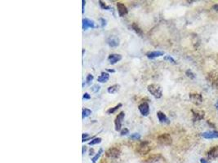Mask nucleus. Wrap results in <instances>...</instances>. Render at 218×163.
Segmentation results:
<instances>
[{
    "mask_svg": "<svg viewBox=\"0 0 218 163\" xmlns=\"http://www.w3.org/2000/svg\"><path fill=\"white\" fill-rule=\"evenodd\" d=\"M147 89L150 95H152L155 99H160L163 96L162 88L158 84H150L148 86Z\"/></svg>",
    "mask_w": 218,
    "mask_h": 163,
    "instance_id": "1",
    "label": "nucleus"
},
{
    "mask_svg": "<svg viewBox=\"0 0 218 163\" xmlns=\"http://www.w3.org/2000/svg\"><path fill=\"white\" fill-rule=\"evenodd\" d=\"M157 142L163 146H169L172 143V136L168 133H163L158 136Z\"/></svg>",
    "mask_w": 218,
    "mask_h": 163,
    "instance_id": "2",
    "label": "nucleus"
},
{
    "mask_svg": "<svg viewBox=\"0 0 218 163\" xmlns=\"http://www.w3.org/2000/svg\"><path fill=\"white\" fill-rule=\"evenodd\" d=\"M150 151V146L148 141H142L138 144V146L136 148V152L140 155H146L149 154Z\"/></svg>",
    "mask_w": 218,
    "mask_h": 163,
    "instance_id": "3",
    "label": "nucleus"
},
{
    "mask_svg": "<svg viewBox=\"0 0 218 163\" xmlns=\"http://www.w3.org/2000/svg\"><path fill=\"white\" fill-rule=\"evenodd\" d=\"M207 79L208 81V83L211 84L214 87H218V73L216 71H211L209 72L208 76H207Z\"/></svg>",
    "mask_w": 218,
    "mask_h": 163,
    "instance_id": "4",
    "label": "nucleus"
},
{
    "mask_svg": "<svg viewBox=\"0 0 218 163\" xmlns=\"http://www.w3.org/2000/svg\"><path fill=\"white\" fill-rule=\"evenodd\" d=\"M120 155H121V151L119 148H116V147H113V148L107 149L106 152H105V156L109 158L116 159Z\"/></svg>",
    "mask_w": 218,
    "mask_h": 163,
    "instance_id": "5",
    "label": "nucleus"
},
{
    "mask_svg": "<svg viewBox=\"0 0 218 163\" xmlns=\"http://www.w3.org/2000/svg\"><path fill=\"white\" fill-rule=\"evenodd\" d=\"M125 117V113L120 112L119 114L117 115L114 120V125H115V131L116 132H121L122 130V124Z\"/></svg>",
    "mask_w": 218,
    "mask_h": 163,
    "instance_id": "6",
    "label": "nucleus"
},
{
    "mask_svg": "<svg viewBox=\"0 0 218 163\" xmlns=\"http://www.w3.org/2000/svg\"><path fill=\"white\" fill-rule=\"evenodd\" d=\"M189 100L194 105H200L203 103V96L199 93H190L189 95Z\"/></svg>",
    "mask_w": 218,
    "mask_h": 163,
    "instance_id": "7",
    "label": "nucleus"
},
{
    "mask_svg": "<svg viewBox=\"0 0 218 163\" xmlns=\"http://www.w3.org/2000/svg\"><path fill=\"white\" fill-rule=\"evenodd\" d=\"M192 114H193V121L194 122H199L204 118L205 113L203 110H191Z\"/></svg>",
    "mask_w": 218,
    "mask_h": 163,
    "instance_id": "8",
    "label": "nucleus"
},
{
    "mask_svg": "<svg viewBox=\"0 0 218 163\" xmlns=\"http://www.w3.org/2000/svg\"><path fill=\"white\" fill-rule=\"evenodd\" d=\"M138 110L142 116L146 117L150 114V105L146 102L141 103V105H138Z\"/></svg>",
    "mask_w": 218,
    "mask_h": 163,
    "instance_id": "9",
    "label": "nucleus"
},
{
    "mask_svg": "<svg viewBox=\"0 0 218 163\" xmlns=\"http://www.w3.org/2000/svg\"><path fill=\"white\" fill-rule=\"evenodd\" d=\"M117 10H118L119 16L121 17L126 16L128 13V10L127 7L121 2H117Z\"/></svg>",
    "mask_w": 218,
    "mask_h": 163,
    "instance_id": "10",
    "label": "nucleus"
},
{
    "mask_svg": "<svg viewBox=\"0 0 218 163\" xmlns=\"http://www.w3.org/2000/svg\"><path fill=\"white\" fill-rule=\"evenodd\" d=\"M82 27L83 30H87L88 28L94 29L96 25H95V23L92 21V20L88 19V18H84L82 20Z\"/></svg>",
    "mask_w": 218,
    "mask_h": 163,
    "instance_id": "11",
    "label": "nucleus"
},
{
    "mask_svg": "<svg viewBox=\"0 0 218 163\" xmlns=\"http://www.w3.org/2000/svg\"><path fill=\"white\" fill-rule=\"evenodd\" d=\"M202 136L204 139H218V131H209L205 132L202 134Z\"/></svg>",
    "mask_w": 218,
    "mask_h": 163,
    "instance_id": "12",
    "label": "nucleus"
},
{
    "mask_svg": "<svg viewBox=\"0 0 218 163\" xmlns=\"http://www.w3.org/2000/svg\"><path fill=\"white\" fill-rule=\"evenodd\" d=\"M164 55V52L162 51H148L145 53V56H147V58L153 60V59L157 58V57H160Z\"/></svg>",
    "mask_w": 218,
    "mask_h": 163,
    "instance_id": "13",
    "label": "nucleus"
},
{
    "mask_svg": "<svg viewBox=\"0 0 218 163\" xmlns=\"http://www.w3.org/2000/svg\"><path fill=\"white\" fill-rule=\"evenodd\" d=\"M208 157L209 159H216L218 157V145H215L209 149L208 153Z\"/></svg>",
    "mask_w": 218,
    "mask_h": 163,
    "instance_id": "14",
    "label": "nucleus"
},
{
    "mask_svg": "<svg viewBox=\"0 0 218 163\" xmlns=\"http://www.w3.org/2000/svg\"><path fill=\"white\" fill-rule=\"evenodd\" d=\"M157 117L159 122H161V123H164V124H169L170 123V120L168 119V117L162 111L157 112Z\"/></svg>",
    "mask_w": 218,
    "mask_h": 163,
    "instance_id": "15",
    "label": "nucleus"
},
{
    "mask_svg": "<svg viewBox=\"0 0 218 163\" xmlns=\"http://www.w3.org/2000/svg\"><path fill=\"white\" fill-rule=\"evenodd\" d=\"M108 60L109 61L110 65H114L117 62H119L122 60V56L120 54H111L108 57Z\"/></svg>",
    "mask_w": 218,
    "mask_h": 163,
    "instance_id": "16",
    "label": "nucleus"
},
{
    "mask_svg": "<svg viewBox=\"0 0 218 163\" xmlns=\"http://www.w3.org/2000/svg\"><path fill=\"white\" fill-rule=\"evenodd\" d=\"M107 43L109 46L111 47H117L119 45V40L117 38H114V37H110L107 39Z\"/></svg>",
    "mask_w": 218,
    "mask_h": 163,
    "instance_id": "17",
    "label": "nucleus"
},
{
    "mask_svg": "<svg viewBox=\"0 0 218 163\" xmlns=\"http://www.w3.org/2000/svg\"><path fill=\"white\" fill-rule=\"evenodd\" d=\"M109 79V74L108 73H106V72H102L101 74L98 77V78H97V82H99V83H106L107 81Z\"/></svg>",
    "mask_w": 218,
    "mask_h": 163,
    "instance_id": "18",
    "label": "nucleus"
},
{
    "mask_svg": "<svg viewBox=\"0 0 218 163\" xmlns=\"http://www.w3.org/2000/svg\"><path fill=\"white\" fill-rule=\"evenodd\" d=\"M120 89V85L119 84H115V85L110 86L109 87L107 88V91L109 94H114V93L118 92Z\"/></svg>",
    "mask_w": 218,
    "mask_h": 163,
    "instance_id": "19",
    "label": "nucleus"
},
{
    "mask_svg": "<svg viewBox=\"0 0 218 163\" xmlns=\"http://www.w3.org/2000/svg\"><path fill=\"white\" fill-rule=\"evenodd\" d=\"M132 29H133L134 31L136 32V34H138V35H140V36H142V35H143V31H142V29L137 25V24H136V23H132Z\"/></svg>",
    "mask_w": 218,
    "mask_h": 163,
    "instance_id": "20",
    "label": "nucleus"
},
{
    "mask_svg": "<svg viewBox=\"0 0 218 163\" xmlns=\"http://www.w3.org/2000/svg\"><path fill=\"white\" fill-rule=\"evenodd\" d=\"M122 106H123V105H122L121 103H119V104H118L116 106H114V107L113 108H110V109H109L106 111L107 114H113V113H114L116 112L117 110L119 109H120Z\"/></svg>",
    "mask_w": 218,
    "mask_h": 163,
    "instance_id": "21",
    "label": "nucleus"
},
{
    "mask_svg": "<svg viewBox=\"0 0 218 163\" xmlns=\"http://www.w3.org/2000/svg\"><path fill=\"white\" fill-rule=\"evenodd\" d=\"M102 153H103V149L101 148V149H99V151H98V153H97L96 155H95L92 158V163H96L97 161V160L100 158V157L101 156V154H102Z\"/></svg>",
    "mask_w": 218,
    "mask_h": 163,
    "instance_id": "22",
    "label": "nucleus"
},
{
    "mask_svg": "<svg viewBox=\"0 0 218 163\" xmlns=\"http://www.w3.org/2000/svg\"><path fill=\"white\" fill-rule=\"evenodd\" d=\"M92 114V110H90L89 109H83L82 112V119L85 117H87L88 116Z\"/></svg>",
    "mask_w": 218,
    "mask_h": 163,
    "instance_id": "23",
    "label": "nucleus"
},
{
    "mask_svg": "<svg viewBox=\"0 0 218 163\" xmlns=\"http://www.w3.org/2000/svg\"><path fill=\"white\" fill-rule=\"evenodd\" d=\"M101 141H102L101 138L97 137V138H94L93 139H92V141H90L89 143H88V144H89V145H96V144H100Z\"/></svg>",
    "mask_w": 218,
    "mask_h": 163,
    "instance_id": "24",
    "label": "nucleus"
},
{
    "mask_svg": "<svg viewBox=\"0 0 218 163\" xmlns=\"http://www.w3.org/2000/svg\"><path fill=\"white\" fill-rule=\"evenodd\" d=\"M99 5H100V7H101L103 10H109L110 8H111V7H110V6H108V5L105 4V2H102V1H101V0L99 1Z\"/></svg>",
    "mask_w": 218,
    "mask_h": 163,
    "instance_id": "25",
    "label": "nucleus"
},
{
    "mask_svg": "<svg viewBox=\"0 0 218 163\" xmlns=\"http://www.w3.org/2000/svg\"><path fill=\"white\" fill-rule=\"evenodd\" d=\"M93 78H94V77H93L92 73H88V74H87V78H86V83H87V85L91 84V83H92V80H93Z\"/></svg>",
    "mask_w": 218,
    "mask_h": 163,
    "instance_id": "26",
    "label": "nucleus"
},
{
    "mask_svg": "<svg viewBox=\"0 0 218 163\" xmlns=\"http://www.w3.org/2000/svg\"><path fill=\"white\" fill-rule=\"evenodd\" d=\"M185 73H186V75L188 78H191V79H194V78H195V74H194L193 72H192L190 69H187L186 72H185Z\"/></svg>",
    "mask_w": 218,
    "mask_h": 163,
    "instance_id": "27",
    "label": "nucleus"
},
{
    "mask_svg": "<svg viewBox=\"0 0 218 163\" xmlns=\"http://www.w3.org/2000/svg\"><path fill=\"white\" fill-rule=\"evenodd\" d=\"M130 138L133 140H137V139H141V135L138 134V133H133V134L131 135Z\"/></svg>",
    "mask_w": 218,
    "mask_h": 163,
    "instance_id": "28",
    "label": "nucleus"
},
{
    "mask_svg": "<svg viewBox=\"0 0 218 163\" xmlns=\"http://www.w3.org/2000/svg\"><path fill=\"white\" fill-rule=\"evenodd\" d=\"M165 60V61H169V62H171V63H173V64H176L177 62H176V61H175L174 59L172 58L171 56H165L164 58H163Z\"/></svg>",
    "mask_w": 218,
    "mask_h": 163,
    "instance_id": "29",
    "label": "nucleus"
},
{
    "mask_svg": "<svg viewBox=\"0 0 218 163\" xmlns=\"http://www.w3.org/2000/svg\"><path fill=\"white\" fill-rule=\"evenodd\" d=\"M129 134V130L128 129V128H126V127H124V129L121 130V132H120V135H121L122 136H125V135H127Z\"/></svg>",
    "mask_w": 218,
    "mask_h": 163,
    "instance_id": "30",
    "label": "nucleus"
},
{
    "mask_svg": "<svg viewBox=\"0 0 218 163\" xmlns=\"http://www.w3.org/2000/svg\"><path fill=\"white\" fill-rule=\"evenodd\" d=\"M100 88H101V87H100L99 85H97V84H96V85H94L92 87V92H94V93L98 92V91H100Z\"/></svg>",
    "mask_w": 218,
    "mask_h": 163,
    "instance_id": "31",
    "label": "nucleus"
},
{
    "mask_svg": "<svg viewBox=\"0 0 218 163\" xmlns=\"http://www.w3.org/2000/svg\"><path fill=\"white\" fill-rule=\"evenodd\" d=\"M82 99H83V100H90V99H91V95L87 92L84 93V94H83V96H82Z\"/></svg>",
    "mask_w": 218,
    "mask_h": 163,
    "instance_id": "32",
    "label": "nucleus"
},
{
    "mask_svg": "<svg viewBox=\"0 0 218 163\" xmlns=\"http://www.w3.org/2000/svg\"><path fill=\"white\" fill-rule=\"evenodd\" d=\"M100 20L101 21V27H105L106 25V20L103 18H100Z\"/></svg>",
    "mask_w": 218,
    "mask_h": 163,
    "instance_id": "33",
    "label": "nucleus"
},
{
    "mask_svg": "<svg viewBox=\"0 0 218 163\" xmlns=\"http://www.w3.org/2000/svg\"><path fill=\"white\" fill-rule=\"evenodd\" d=\"M82 141H83V140H85V139H88L89 138V135L88 134H82Z\"/></svg>",
    "mask_w": 218,
    "mask_h": 163,
    "instance_id": "34",
    "label": "nucleus"
},
{
    "mask_svg": "<svg viewBox=\"0 0 218 163\" xmlns=\"http://www.w3.org/2000/svg\"><path fill=\"white\" fill-rule=\"evenodd\" d=\"M85 3H86V1H85V0H82V13H83V12H84Z\"/></svg>",
    "mask_w": 218,
    "mask_h": 163,
    "instance_id": "35",
    "label": "nucleus"
},
{
    "mask_svg": "<svg viewBox=\"0 0 218 163\" xmlns=\"http://www.w3.org/2000/svg\"><path fill=\"white\" fill-rule=\"evenodd\" d=\"M200 163H209L208 161V160H206L205 158H201L200 159Z\"/></svg>",
    "mask_w": 218,
    "mask_h": 163,
    "instance_id": "36",
    "label": "nucleus"
},
{
    "mask_svg": "<svg viewBox=\"0 0 218 163\" xmlns=\"http://www.w3.org/2000/svg\"><path fill=\"white\" fill-rule=\"evenodd\" d=\"M212 8H213L215 11H216V12H218V4H215L213 5V7H212Z\"/></svg>",
    "mask_w": 218,
    "mask_h": 163,
    "instance_id": "37",
    "label": "nucleus"
},
{
    "mask_svg": "<svg viewBox=\"0 0 218 163\" xmlns=\"http://www.w3.org/2000/svg\"><path fill=\"white\" fill-rule=\"evenodd\" d=\"M106 70L108 71V72H109V73H114V72H115L114 69H107Z\"/></svg>",
    "mask_w": 218,
    "mask_h": 163,
    "instance_id": "38",
    "label": "nucleus"
},
{
    "mask_svg": "<svg viewBox=\"0 0 218 163\" xmlns=\"http://www.w3.org/2000/svg\"><path fill=\"white\" fill-rule=\"evenodd\" d=\"M86 149H87L86 146H82V154H84V151H86Z\"/></svg>",
    "mask_w": 218,
    "mask_h": 163,
    "instance_id": "39",
    "label": "nucleus"
},
{
    "mask_svg": "<svg viewBox=\"0 0 218 163\" xmlns=\"http://www.w3.org/2000/svg\"><path fill=\"white\" fill-rule=\"evenodd\" d=\"M215 107L216 108V109L218 110V100L216 101V105H215Z\"/></svg>",
    "mask_w": 218,
    "mask_h": 163,
    "instance_id": "40",
    "label": "nucleus"
},
{
    "mask_svg": "<svg viewBox=\"0 0 218 163\" xmlns=\"http://www.w3.org/2000/svg\"><path fill=\"white\" fill-rule=\"evenodd\" d=\"M90 153H91V154H90V155H92V154H92V153H93V149H91V150H90Z\"/></svg>",
    "mask_w": 218,
    "mask_h": 163,
    "instance_id": "41",
    "label": "nucleus"
}]
</instances>
